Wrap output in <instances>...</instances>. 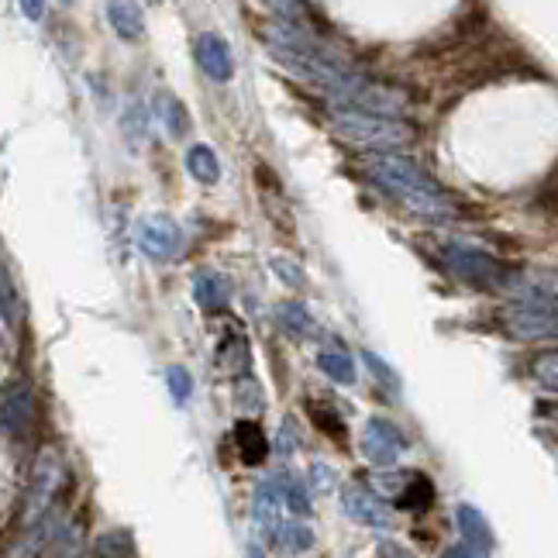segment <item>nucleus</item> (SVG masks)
Segmentation results:
<instances>
[{
  "mask_svg": "<svg viewBox=\"0 0 558 558\" xmlns=\"http://www.w3.org/2000/svg\"><path fill=\"white\" fill-rule=\"evenodd\" d=\"M366 169L400 207H407L424 221L452 225V221L480 218L476 204H469L462 193L448 190L438 177H432L427 169H421L414 159H407L400 153H376V156H369Z\"/></svg>",
  "mask_w": 558,
  "mask_h": 558,
  "instance_id": "1",
  "label": "nucleus"
},
{
  "mask_svg": "<svg viewBox=\"0 0 558 558\" xmlns=\"http://www.w3.org/2000/svg\"><path fill=\"white\" fill-rule=\"evenodd\" d=\"M328 124L335 128L338 138H345L355 148H366V153H397L421 138V128L411 118H393V114H376V111H362V107H341L331 104Z\"/></svg>",
  "mask_w": 558,
  "mask_h": 558,
  "instance_id": "2",
  "label": "nucleus"
},
{
  "mask_svg": "<svg viewBox=\"0 0 558 558\" xmlns=\"http://www.w3.org/2000/svg\"><path fill=\"white\" fill-rule=\"evenodd\" d=\"M66 459H62V448L46 445L32 462L28 472V486L25 497H21V510L14 513V524L21 531H28L32 524H38L41 518H49L56 510V500L62 497V486H66Z\"/></svg>",
  "mask_w": 558,
  "mask_h": 558,
  "instance_id": "3",
  "label": "nucleus"
},
{
  "mask_svg": "<svg viewBox=\"0 0 558 558\" xmlns=\"http://www.w3.org/2000/svg\"><path fill=\"white\" fill-rule=\"evenodd\" d=\"M441 263L445 269L459 276L465 287L472 290H486V293H504L507 279L513 272L510 263L497 259L493 252H483L476 245H465V242H445L441 245Z\"/></svg>",
  "mask_w": 558,
  "mask_h": 558,
  "instance_id": "4",
  "label": "nucleus"
},
{
  "mask_svg": "<svg viewBox=\"0 0 558 558\" xmlns=\"http://www.w3.org/2000/svg\"><path fill=\"white\" fill-rule=\"evenodd\" d=\"M504 296L518 307L558 311V269L555 266H513Z\"/></svg>",
  "mask_w": 558,
  "mask_h": 558,
  "instance_id": "5",
  "label": "nucleus"
},
{
  "mask_svg": "<svg viewBox=\"0 0 558 558\" xmlns=\"http://www.w3.org/2000/svg\"><path fill=\"white\" fill-rule=\"evenodd\" d=\"M0 424H4V438L11 445H32L38 432V400L25 379H8L4 393H0Z\"/></svg>",
  "mask_w": 558,
  "mask_h": 558,
  "instance_id": "6",
  "label": "nucleus"
},
{
  "mask_svg": "<svg viewBox=\"0 0 558 558\" xmlns=\"http://www.w3.org/2000/svg\"><path fill=\"white\" fill-rule=\"evenodd\" d=\"M497 325L513 341H558V311H531V307H504Z\"/></svg>",
  "mask_w": 558,
  "mask_h": 558,
  "instance_id": "7",
  "label": "nucleus"
},
{
  "mask_svg": "<svg viewBox=\"0 0 558 558\" xmlns=\"http://www.w3.org/2000/svg\"><path fill=\"white\" fill-rule=\"evenodd\" d=\"M403 448H407V438L400 435V427L390 424L386 417H369L366 427H362V456H366L376 469L393 465Z\"/></svg>",
  "mask_w": 558,
  "mask_h": 558,
  "instance_id": "8",
  "label": "nucleus"
},
{
  "mask_svg": "<svg viewBox=\"0 0 558 558\" xmlns=\"http://www.w3.org/2000/svg\"><path fill=\"white\" fill-rule=\"evenodd\" d=\"M138 245L148 259L156 263H169L177 259L180 248H183V231L173 218H166V214H153V218L142 221V231H138Z\"/></svg>",
  "mask_w": 558,
  "mask_h": 558,
  "instance_id": "9",
  "label": "nucleus"
},
{
  "mask_svg": "<svg viewBox=\"0 0 558 558\" xmlns=\"http://www.w3.org/2000/svg\"><path fill=\"white\" fill-rule=\"evenodd\" d=\"M341 510H345L352 521L366 524V527H376V531L393 527V510L386 507V500L379 497V493L359 486V483L341 489Z\"/></svg>",
  "mask_w": 558,
  "mask_h": 558,
  "instance_id": "10",
  "label": "nucleus"
},
{
  "mask_svg": "<svg viewBox=\"0 0 558 558\" xmlns=\"http://www.w3.org/2000/svg\"><path fill=\"white\" fill-rule=\"evenodd\" d=\"M279 504H283V486L279 480H263L252 493V524L263 538L272 545L279 527H283V513H279Z\"/></svg>",
  "mask_w": 558,
  "mask_h": 558,
  "instance_id": "11",
  "label": "nucleus"
},
{
  "mask_svg": "<svg viewBox=\"0 0 558 558\" xmlns=\"http://www.w3.org/2000/svg\"><path fill=\"white\" fill-rule=\"evenodd\" d=\"M62 527H66V521H62L59 510H52L49 518H41L38 524H32L25 534H21L17 545H11L4 558H49V551L59 542Z\"/></svg>",
  "mask_w": 558,
  "mask_h": 558,
  "instance_id": "12",
  "label": "nucleus"
},
{
  "mask_svg": "<svg viewBox=\"0 0 558 558\" xmlns=\"http://www.w3.org/2000/svg\"><path fill=\"white\" fill-rule=\"evenodd\" d=\"M197 62L214 83H228L234 76V59H231L228 41L221 35H214V32H204L197 38Z\"/></svg>",
  "mask_w": 558,
  "mask_h": 558,
  "instance_id": "13",
  "label": "nucleus"
},
{
  "mask_svg": "<svg viewBox=\"0 0 558 558\" xmlns=\"http://www.w3.org/2000/svg\"><path fill=\"white\" fill-rule=\"evenodd\" d=\"M107 21L118 32L121 41H142L145 38V14L138 0H107Z\"/></svg>",
  "mask_w": 558,
  "mask_h": 558,
  "instance_id": "14",
  "label": "nucleus"
},
{
  "mask_svg": "<svg viewBox=\"0 0 558 558\" xmlns=\"http://www.w3.org/2000/svg\"><path fill=\"white\" fill-rule=\"evenodd\" d=\"M234 448H239V459L245 465H263L266 456H269L266 432L255 421H239V424H234Z\"/></svg>",
  "mask_w": 558,
  "mask_h": 558,
  "instance_id": "15",
  "label": "nucleus"
},
{
  "mask_svg": "<svg viewBox=\"0 0 558 558\" xmlns=\"http://www.w3.org/2000/svg\"><path fill=\"white\" fill-rule=\"evenodd\" d=\"M193 293H197V304H201L207 314L225 311V307H228V296H231L228 279H225L221 272H207V269L193 276Z\"/></svg>",
  "mask_w": 558,
  "mask_h": 558,
  "instance_id": "16",
  "label": "nucleus"
},
{
  "mask_svg": "<svg viewBox=\"0 0 558 558\" xmlns=\"http://www.w3.org/2000/svg\"><path fill=\"white\" fill-rule=\"evenodd\" d=\"M456 524L462 531L465 545L480 548V551H489L493 548V531H489V521L483 518V513L472 507V504H462L456 507Z\"/></svg>",
  "mask_w": 558,
  "mask_h": 558,
  "instance_id": "17",
  "label": "nucleus"
},
{
  "mask_svg": "<svg viewBox=\"0 0 558 558\" xmlns=\"http://www.w3.org/2000/svg\"><path fill=\"white\" fill-rule=\"evenodd\" d=\"M432 504H435V483L427 480L424 472H414L397 493V507L407 513H424V510H432Z\"/></svg>",
  "mask_w": 558,
  "mask_h": 558,
  "instance_id": "18",
  "label": "nucleus"
},
{
  "mask_svg": "<svg viewBox=\"0 0 558 558\" xmlns=\"http://www.w3.org/2000/svg\"><path fill=\"white\" fill-rule=\"evenodd\" d=\"M304 407H307V414H311V421H314V427H317L320 435L331 438L338 448H349V424H345V417H338L331 407L317 403V400H307Z\"/></svg>",
  "mask_w": 558,
  "mask_h": 558,
  "instance_id": "19",
  "label": "nucleus"
},
{
  "mask_svg": "<svg viewBox=\"0 0 558 558\" xmlns=\"http://www.w3.org/2000/svg\"><path fill=\"white\" fill-rule=\"evenodd\" d=\"M276 317H279V325H283L287 335H293V338H317L314 317L307 314V307L300 304V300H283V304L276 307Z\"/></svg>",
  "mask_w": 558,
  "mask_h": 558,
  "instance_id": "20",
  "label": "nucleus"
},
{
  "mask_svg": "<svg viewBox=\"0 0 558 558\" xmlns=\"http://www.w3.org/2000/svg\"><path fill=\"white\" fill-rule=\"evenodd\" d=\"M186 173L197 183H218L221 166H218V156L210 153V145H190L186 148Z\"/></svg>",
  "mask_w": 558,
  "mask_h": 558,
  "instance_id": "21",
  "label": "nucleus"
},
{
  "mask_svg": "<svg viewBox=\"0 0 558 558\" xmlns=\"http://www.w3.org/2000/svg\"><path fill=\"white\" fill-rule=\"evenodd\" d=\"M272 545L279 551H287V555H304L314 545V531L307 524H300V521H283V527H279Z\"/></svg>",
  "mask_w": 558,
  "mask_h": 558,
  "instance_id": "22",
  "label": "nucleus"
},
{
  "mask_svg": "<svg viewBox=\"0 0 558 558\" xmlns=\"http://www.w3.org/2000/svg\"><path fill=\"white\" fill-rule=\"evenodd\" d=\"M156 114H159V121L169 128V135H173V138H183V135L190 132L186 107H183L173 94H162V97L156 100Z\"/></svg>",
  "mask_w": 558,
  "mask_h": 558,
  "instance_id": "23",
  "label": "nucleus"
},
{
  "mask_svg": "<svg viewBox=\"0 0 558 558\" xmlns=\"http://www.w3.org/2000/svg\"><path fill=\"white\" fill-rule=\"evenodd\" d=\"M317 369L325 373V376H331L335 383H341V386H352L355 383V362H352L349 352H335V349L320 352L317 355Z\"/></svg>",
  "mask_w": 558,
  "mask_h": 558,
  "instance_id": "24",
  "label": "nucleus"
},
{
  "mask_svg": "<svg viewBox=\"0 0 558 558\" xmlns=\"http://www.w3.org/2000/svg\"><path fill=\"white\" fill-rule=\"evenodd\" d=\"M218 362L231 373H245L248 369V341L242 338V331L225 338V345L218 349Z\"/></svg>",
  "mask_w": 558,
  "mask_h": 558,
  "instance_id": "25",
  "label": "nucleus"
},
{
  "mask_svg": "<svg viewBox=\"0 0 558 558\" xmlns=\"http://www.w3.org/2000/svg\"><path fill=\"white\" fill-rule=\"evenodd\" d=\"M531 376L538 379L545 390H551V393H558V349H551V352H542L538 359L531 362Z\"/></svg>",
  "mask_w": 558,
  "mask_h": 558,
  "instance_id": "26",
  "label": "nucleus"
},
{
  "mask_svg": "<svg viewBox=\"0 0 558 558\" xmlns=\"http://www.w3.org/2000/svg\"><path fill=\"white\" fill-rule=\"evenodd\" d=\"M0 293H4V331L11 341V335L17 331V320H21V300L14 296V279H11L8 266H4V279H0Z\"/></svg>",
  "mask_w": 558,
  "mask_h": 558,
  "instance_id": "27",
  "label": "nucleus"
},
{
  "mask_svg": "<svg viewBox=\"0 0 558 558\" xmlns=\"http://www.w3.org/2000/svg\"><path fill=\"white\" fill-rule=\"evenodd\" d=\"M128 551H132V538L124 531H107L94 545V558H124Z\"/></svg>",
  "mask_w": 558,
  "mask_h": 558,
  "instance_id": "28",
  "label": "nucleus"
},
{
  "mask_svg": "<svg viewBox=\"0 0 558 558\" xmlns=\"http://www.w3.org/2000/svg\"><path fill=\"white\" fill-rule=\"evenodd\" d=\"M534 207L545 210L548 218H558V162L551 166V173L545 177L538 193H534Z\"/></svg>",
  "mask_w": 558,
  "mask_h": 558,
  "instance_id": "29",
  "label": "nucleus"
},
{
  "mask_svg": "<svg viewBox=\"0 0 558 558\" xmlns=\"http://www.w3.org/2000/svg\"><path fill=\"white\" fill-rule=\"evenodd\" d=\"M166 383H169V393H173V400L180 407L190 403V397H193V376L183 366H169L166 369Z\"/></svg>",
  "mask_w": 558,
  "mask_h": 558,
  "instance_id": "30",
  "label": "nucleus"
},
{
  "mask_svg": "<svg viewBox=\"0 0 558 558\" xmlns=\"http://www.w3.org/2000/svg\"><path fill=\"white\" fill-rule=\"evenodd\" d=\"M272 266V272L283 279V283L290 287V290H296V293H304L307 290V276H304V269L300 266H293L290 259H283V255H276V259L269 263Z\"/></svg>",
  "mask_w": 558,
  "mask_h": 558,
  "instance_id": "31",
  "label": "nucleus"
},
{
  "mask_svg": "<svg viewBox=\"0 0 558 558\" xmlns=\"http://www.w3.org/2000/svg\"><path fill=\"white\" fill-rule=\"evenodd\" d=\"M279 486H283V500L296 510V513H307L311 510V500H307V486L300 483L296 476H279Z\"/></svg>",
  "mask_w": 558,
  "mask_h": 558,
  "instance_id": "32",
  "label": "nucleus"
},
{
  "mask_svg": "<svg viewBox=\"0 0 558 558\" xmlns=\"http://www.w3.org/2000/svg\"><path fill=\"white\" fill-rule=\"evenodd\" d=\"M272 8L276 17L293 21V25H307V14H304V0H266Z\"/></svg>",
  "mask_w": 558,
  "mask_h": 558,
  "instance_id": "33",
  "label": "nucleus"
},
{
  "mask_svg": "<svg viewBox=\"0 0 558 558\" xmlns=\"http://www.w3.org/2000/svg\"><path fill=\"white\" fill-rule=\"evenodd\" d=\"M362 359H366L369 362V373L386 386V390H397V386H400V379H397V373L390 369V366H386V362L376 355V352H362Z\"/></svg>",
  "mask_w": 558,
  "mask_h": 558,
  "instance_id": "34",
  "label": "nucleus"
},
{
  "mask_svg": "<svg viewBox=\"0 0 558 558\" xmlns=\"http://www.w3.org/2000/svg\"><path fill=\"white\" fill-rule=\"evenodd\" d=\"M311 480H314V486H317L320 493H328V489L335 486V472H331V465H325V462H314V465H311Z\"/></svg>",
  "mask_w": 558,
  "mask_h": 558,
  "instance_id": "35",
  "label": "nucleus"
},
{
  "mask_svg": "<svg viewBox=\"0 0 558 558\" xmlns=\"http://www.w3.org/2000/svg\"><path fill=\"white\" fill-rule=\"evenodd\" d=\"M276 445H279V456H293L296 452V427H293V421H283Z\"/></svg>",
  "mask_w": 558,
  "mask_h": 558,
  "instance_id": "36",
  "label": "nucleus"
},
{
  "mask_svg": "<svg viewBox=\"0 0 558 558\" xmlns=\"http://www.w3.org/2000/svg\"><path fill=\"white\" fill-rule=\"evenodd\" d=\"M17 4H21V14H25L28 21L46 17V0H17Z\"/></svg>",
  "mask_w": 558,
  "mask_h": 558,
  "instance_id": "37",
  "label": "nucleus"
},
{
  "mask_svg": "<svg viewBox=\"0 0 558 558\" xmlns=\"http://www.w3.org/2000/svg\"><path fill=\"white\" fill-rule=\"evenodd\" d=\"M441 558H486V551L472 548V545H452V548H445Z\"/></svg>",
  "mask_w": 558,
  "mask_h": 558,
  "instance_id": "38",
  "label": "nucleus"
},
{
  "mask_svg": "<svg viewBox=\"0 0 558 558\" xmlns=\"http://www.w3.org/2000/svg\"><path fill=\"white\" fill-rule=\"evenodd\" d=\"M379 558H414V555L407 551L403 545H393V542H386V545L379 548Z\"/></svg>",
  "mask_w": 558,
  "mask_h": 558,
  "instance_id": "39",
  "label": "nucleus"
},
{
  "mask_svg": "<svg viewBox=\"0 0 558 558\" xmlns=\"http://www.w3.org/2000/svg\"><path fill=\"white\" fill-rule=\"evenodd\" d=\"M538 417H545V421H555V424H558V400H555V403H542V407H538Z\"/></svg>",
  "mask_w": 558,
  "mask_h": 558,
  "instance_id": "40",
  "label": "nucleus"
},
{
  "mask_svg": "<svg viewBox=\"0 0 558 558\" xmlns=\"http://www.w3.org/2000/svg\"><path fill=\"white\" fill-rule=\"evenodd\" d=\"M248 558H266V551H263L259 545H252V548H248Z\"/></svg>",
  "mask_w": 558,
  "mask_h": 558,
  "instance_id": "41",
  "label": "nucleus"
},
{
  "mask_svg": "<svg viewBox=\"0 0 558 558\" xmlns=\"http://www.w3.org/2000/svg\"><path fill=\"white\" fill-rule=\"evenodd\" d=\"M66 4H73V0H66Z\"/></svg>",
  "mask_w": 558,
  "mask_h": 558,
  "instance_id": "42",
  "label": "nucleus"
}]
</instances>
